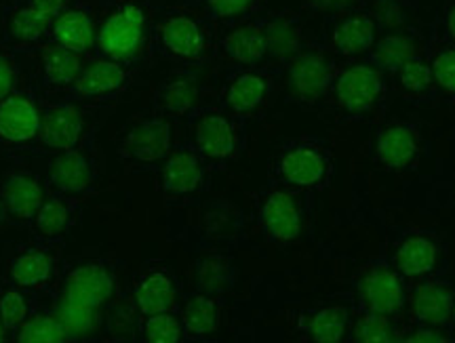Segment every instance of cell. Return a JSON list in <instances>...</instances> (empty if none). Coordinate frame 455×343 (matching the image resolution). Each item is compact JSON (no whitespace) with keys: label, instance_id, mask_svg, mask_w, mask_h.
I'll return each mask as SVG.
<instances>
[{"label":"cell","instance_id":"obj_23","mask_svg":"<svg viewBox=\"0 0 455 343\" xmlns=\"http://www.w3.org/2000/svg\"><path fill=\"white\" fill-rule=\"evenodd\" d=\"M221 51L235 60L236 64L253 66L268 55V43H266V21H253V24L236 28L221 40Z\"/></svg>","mask_w":455,"mask_h":343},{"label":"cell","instance_id":"obj_20","mask_svg":"<svg viewBox=\"0 0 455 343\" xmlns=\"http://www.w3.org/2000/svg\"><path fill=\"white\" fill-rule=\"evenodd\" d=\"M133 301L141 316L171 312L175 307V283L164 270H146L135 280Z\"/></svg>","mask_w":455,"mask_h":343},{"label":"cell","instance_id":"obj_46","mask_svg":"<svg viewBox=\"0 0 455 343\" xmlns=\"http://www.w3.org/2000/svg\"><path fill=\"white\" fill-rule=\"evenodd\" d=\"M409 341H445V337H441L439 333L430 329H418L415 333L409 337Z\"/></svg>","mask_w":455,"mask_h":343},{"label":"cell","instance_id":"obj_8","mask_svg":"<svg viewBox=\"0 0 455 343\" xmlns=\"http://www.w3.org/2000/svg\"><path fill=\"white\" fill-rule=\"evenodd\" d=\"M41 104L32 93L15 91L0 100V144L26 148L41 133Z\"/></svg>","mask_w":455,"mask_h":343},{"label":"cell","instance_id":"obj_7","mask_svg":"<svg viewBox=\"0 0 455 343\" xmlns=\"http://www.w3.org/2000/svg\"><path fill=\"white\" fill-rule=\"evenodd\" d=\"M41 133L38 146L47 152H66L84 140V118L76 101H49L41 106Z\"/></svg>","mask_w":455,"mask_h":343},{"label":"cell","instance_id":"obj_21","mask_svg":"<svg viewBox=\"0 0 455 343\" xmlns=\"http://www.w3.org/2000/svg\"><path fill=\"white\" fill-rule=\"evenodd\" d=\"M270 78L259 72H243L226 89V106L236 116H249L268 101Z\"/></svg>","mask_w":455,"mask_h":343},{"label":"cell","instance_id":"obj_17","mask_svg":"<svg viewBox=\"0 0 455 343\" xmlns=\"http://www.w3.org/2000/svg\"><path fill=\"white\" fill-rule=\"evenodd\" d=\"M361 299L367 312L392 316L405 306V289L401 278L386 266L373 267L361 283Z\"/></svg>","mask_w":455,"mask_h":343},{"label":"cell","instance_id":"obj_45","mask_svg":"<svg viewBox=\"0 0 455 343\" xmlns=\"http://www.w3.org/2000/svg\"><path fill=\"white\" fill-rule=\"evenodd\" d=\"M64 3L66 0H30V7L34 11H38V13L47 15L53 20L55 15L61 13V9H64Z\"/></svg>","mask_w":455,"mask_h":343},{"label":"cell","instance_id":"obj_44","mask_svg":"<svg viewBox=\"0 0 455 343\" xmlns=\"http://www.w3.org/2000/svg\"><path fill=\"white\" fill-rule=\"evenodd\" d=\"M17 91V68L13 60L0 53V100Z\"/></svg>","mask_w":455,"mask_h":343},{"label":"cell","instance_id":"obj_48","mask_svg":"<svg viewBox=\"0 0 455 343\" xmlns=\"http://www.w3.org/2000/svg\"><path fill=\"white\" fill-rule=\"evenodd\" d=\"M11 224H13V219H11L7 207H4V203L0 200V230H4V227L11 226Z\"/></svg>","mask_w":455,"mask_h":343},{"label":"cell","instance_id":"obj_27","mask_svg":"<svg viewBox=\"0 0 455 343\" xmlns=\"http://www.w3.org/2000/svg\"><path fill=\"white\" fill-rule=\"evenodd\" d=\"M453 295L441 284H424L418 289L413 299V314L419 323L430 324H445L453 314Z\"/></svg>","mask_w":455,"mask_h":343},{"label":"cell","instance_id":"obj_43","mask_svg":"<svg viewBox=\"0 0 455 343\" xmlns=\"http://www.w3.org/2000/svg\"><path fill=\"white\" fill-rule=\"evenodd\" d=\"M363 0H301L306 11L318 15H344L355 11Z\"/></svg>","mask_w":455,"mask_h":343},{"label":"cell","instance_id":"obj_40","mask_svg":"<svg viewBox=\"0 0 455 343\" xmlns=\"http://www.w3.org/2000/svg\"><path fill=\"white\" fill-rule=\"evenodd\" d=\"M396 72H398V80H401L403 89L411 91V93H422V91L428 89L432 83L430 66L418 55L411 57V60H407Z\"/></svg>","mask_w":455,"mask_h":343},{"label":"cell","instance_id":"obj_36","mask_svg":"<svg viewBox=\"0 0 455 343\" xmlns=\"http://www.w3.org/2000/svg\"><path fill=\"white\" fill-rule=\"evenodd\" d=\"M49 24L51 17L38 13V11H34L30 4H28V7L20 9L13 17H11L9 32L11 36L20 40V43H36V40H41L43 34L47 32Z\"/></svg>","mask_w":455,"mask_h":343},{"label":"cell","instance_id":"obj_42","mask_svg":"<svg viewBox=\"0 0 455 343\" xmlns=\"http://www.w3.org/2000/svg\"><path fill=\"white\" fill-rule=\"evenodd\" d=\"M432 78L449 93H455V49H443L432 60Z\"/></svg>","mask_w":455,"mask_h":343},{"label":"cell","instance_id":"obj_24","mask_svg":"<svg viewBox=\"0 0 455 343\" xmlns=\"http://www.w3.org/2000/svg\"><path fill=\"white\" fill-rule=\"evenodd\" d=\"M378 160L390 169L407 167L418 154V137L415 131L407 124H392L378 135L375 144Z\"/></svg>","mask_w":455,"mask_h":343},{"label":"cell","instance_id":"obj_28","mask_svg":"<svg viewBox=\"0 0 455 343\" xmlns=\"http://www.w3.org/2000/svg\"><path fill=\"white\" fill-rule=\"evenodd\" d=\"M418 55V43L411 34L392 32L371 47V66L378 70H398L407 60Z\"/></svg>","mask_w":455,"mask_h":343},{"label":"cell","instance_id":"obj_41","mask_svg":"<svg viewBox=\"0 0 455 343\" xmlns=\"http://www.w3.org/2000/svg\"><path fill=\"white\" fill-rule=\"evenodd\" d=\"M203 3L215 20H236L258 7L259 0H203Z\"/></svg>","mask_w":455,"mask_h":343},{"label":"cell","instance_id":"obj_1","mask_svg":"<svg viewBox=\"0 0 455 343\" xmlns=\"http://www.w3.org/2000/svg\"><path fill=\"white\" fill-rule=\"evenodd\" d=\"M116 289V270L106 257L70 267L57 283L53 312L64 323L72 341L84 339L98 329L104 307Z\"/></svg>","mask_w":455,"mask_h":343},{"label":"cell","instance_id":"obj_18","mask_svg":"<svg viewBox=\"0 0 455 343\" xmlns=\"http://www.w3.org/2000/svg\"><path fill=\"white\" fill-rule=\"evenodd\" d=\"M161 47L180 60H198L204 53V32L195 17L186 13L169 15L158 28Z\"/></svg>","mask_w":455,"mask_h":343},{"label":"cell","instance_id":"obj_30","mask_svg":"<svg viewBox=\"0 0 455 343\" xmlns=\"http://www.w3.org/2000/svg\"><path fill=\"white\" fill-rule=\"evenodd\" d=\"M181 324H184V333L192 337L212 335L213 331L220 327V306L213 295L198 293L188 299L184 307V316H181Z\"/></svg>","mask_w":455,"mask_h":343},{"label":"cell","instance_id":"obj_37","mask_svg":"<svg viewBox=\"0 0 455 343\" xmlns=\"http://www.w3.org/2000/svg\"><path fill=\"white\" fill-rule=\"evenodd\" d=\"M141 333L146 341L152 343H178L184 337V324L171 312L152 314V316H144Z\"/></svg>","mask_w":455,"mask_h":343},{"label":"cell","instance_id":"obj_5","mask_svg":"<svg viewBox=\"0 0 455 343\" xmlns=\"http://www.w3.org/2000/svg\"><path fill=\"white\" fill-rule=\"evenodd\" d=\"M171 123L167 116L156 114V116H146L124 133L118 154L123 160L135 164H155L161 163L171 154Z\"/></svg>","mask_w":455,"mask_h":343},{"label":"cell","instance_id":"obj_10","mask_svg":"<svg viewBox=\"0 0 455 343\" xmlns=\"http://www.w3.org/2000/svg\"><path fill=\"white\" fill-rule=\"evenodd\" d=\"M338 76V68L321 51H301L289 64V89L295 100L318 101L327 95Z\"/></svg>","mask_w":455,"mask_h":343},{"label":"cell","instance_id":"obj_31","mask_svg":"<svg viewBox=\"0 0 455 343\" xmlns=\"http://www.w3.org/2000/svg\"><path fill=\"white\" fill-rule=\"evenodd\" d=\"M236 270L228 257L209 255L196 266V287L201 293L221 295L235 287Z\"/></svg>","mask_w":455,"mask_h":343},{"label":"cell","instance_id":"obj_26","mask_svg":"<svg viewBox=\"0 0 455 343\" xmlns=\"http://www.w3.org/2000/svg\"><path fill=\"white\" fill-rule=\"evenodd\" d=\"M83 70L81 53L55 43L43 53V83L49 89H68Z\"/></svg>","mask_w":455,"mask_h":343},{"label":"cell","instance_id":"obj_9","mask_svg":"<svg viewBox=\"0 0 455 343\" xmlns=\"http://www.w3.org/2000/svg\"><path fill=\"white\" fill-rule=\"evenodd\" d=\"M131 74L118 61L100 60L84 66L70 87L72 101L76 104H106L129 87Z\"/></svg>","mask_w":455,"mask_h":343},{"label":"cell","instance_id":"obj_29","mask_svg":"<svg viewBox=\"0 0 455 343\" xmlns=\"http://www.w3.org/2000/svg\"><path fill=\"white\" fill-rule=\"evenodd\" d=\"M55 43L76 51V53H87L93 44V24L84 11H68L60 15L53 24Z\"/></svg>","mask_w":455,"mask_h":343},{"label":"cell","instance_id":"obj_49","mask_svg":"<svg viewBox=\"0 0 455 343\" xmlns=\"http://www.w3.org/2000/svg\"><path fill=\"white\" fill-rule=\"evenodd\" d=\"M9 339V333H7V329L3 327V323H0V341H7Z\"/></svg>","mask_w":455,"mask_h":343},{"label":"cell","instance_id":"obj_15","mask_svg":"<svg viewBox=\"0 0 455 343\" xmlns=\"http://www.w3.org/2000/svg\"><path fill=\"white\" fill-rule=\"evenodd\" d=\"M81 211V200L64 196V194L49 192L43 207L30 221V230L36 240L60 244L68 232L72 230Z\"/></svg>","mask_w":455,"mask_h":343},{"label":"cell","instance_id":"obj_4","mask_svg":"<svg viewBox=\"0 0 455 343\" xmlns=\"http://www.w3.org/2000/svg\"><path fill=\"white\" fill-rule=\"evenodd\" d=\"M55 247L44 240L15 247L7 264L9 283L28 295L47 291L57 276Z\"/></svg>","mask_w":455,"mask_h":343},{"label":"cell","instance_id":"obj_39","mask_svg":"<svg viewBox=\"0 0 455 343\" xmlns=\"http://www.w3.org/2000/svg\"><path fill=\"white\" fill-rule=\"evenodd\" d=\"M355 341H365V343L395 341V327L390 324L388 316L367 312L365 316L358 318L355 327Z\"/></svg>","mask_w":455,"mask_h":343},{"label":"cell","instance_id":"obj_6","mask_svg":"<svg viewBox=\"0 0 455 343\" xmlns=\"http://www.w3.org/2000/svg\"><path fill=\"white\" fill-rule=\"evenodd\" d=\"M49 196L44 177L36 171L17 167L4 173L0 179V200L7 207L13 224H28L43 207L44 198Z\"/></svg>","mask_w":455,"mask_h":343},{"label":"cell","instance_id":"obj_3","mask_svg":"<svg viewBox=\"0 0 455 343\" xmlns=\"http://www.w3.org/2000/svg\"><path fill=\"white\" fill-rule=\"evenodd\" d=\"M148 30L146 11L135 3H124L108 15L100 30V51L106 60L131 61L140 53Z\"/></svg>","mask_w":455,"mask_h":343},{"label":"cell","instance_id":"obj_38","mask_svg":"<svg viewBox=\"0 0 455 343\" xmlns=\"http://www.w3.org/2000/svg\"><path fill=\"white\" fill-rule=\"evenodd\" d=\"M367 11L373 15L378 28L398 30L407 24L409 15H411V4L405 0H371Z\"/></svg>","mask_w":455,"mask_h":343},{"label":"cell","instance_id":"obj_34","mask_svg":"<svg viewBox=\"0 0 455 343\" xmlns=\"http://www.w3.org/2000/svg\"><path fill=\"white\" fill-rule=\"evenodd\" d=\"M346 324H348V310L341 306H329L308 320V335L315 341L335 343L344 339Z\"/></svg>","mask_w":455,"mask_h":343},{"label":"cell","instance_id":"obj_50","mask_svg":"<svg viewBox=\"0 0 455 343\" xmlns=\"http://www.w3.org/2000/svg\"><path fill=\"white\" fill-rule=\"evenodd\" d=\"M451 316H453V320H455V306H453V314H451Z\"/></svg>","mask_w":455,"mask_h":343},{"label":"cell","instance_id":"obj_12","mask_svg":"<svg viewBox=\"0 0 455 343\" xmlns=\"http://www.w3.org/2000/svg\"><path fill=\"white\" fill-rule=\"evenodd\" d=\"M327 167L325 154L316 146L298 141L278 154L275 171L283 184L306 190V187H315L325 179Z\"/></svg>","mask_w":455,"mask_h":343},{"label":"cell","instance_id":"obj_47","mask_svg":"<svg viewBox=\"0 0 455 343\" xmlns=\"http://www.w3.org/2000/svg\"><path fill=\"white\" fill-rule=\"evenodd\" d=\"M445 30H447V36L455 43V0H453L451 7H449L447 13H445Z\"/></svg>","mask_w":455,"mask_h":343},{"label":"cell","instance_id":"obj_33","mask_svg":"<svg viewBox=\"0 0 455 343\" xmlns=\"http://www.w3.org/2000/svg\"><path fill=\"white\" fill-rule=\"evenodd\" d=\"M436 264V247L424 236H411L396 251V267L405 276H422Z\"/></svg>","mask_w":455,"mask_h":343},{"label":"cell","instance_id":"obj_16","mask_svg":"<svg viewBox=\"0 0 455 343\" xmlns=\"http://www.w3.org/2000/svg\"><path fill=\"white\" fill-rule=\"evenodd\" d=\"M203 156L195 146H184L169 154L161 171L163 192L169 196H190L203 186Z\"/></svg>","mask_w":455,"mask_h":343},{"label":"cell","instance_id":"obj_13","mask_svg":"<svg viewBox=\"0 0 455 343\" xmlns=\"http://www.w3.org/2000/svg\"><path fill=\"white\" fill-rule=\"evenodd\" d=\"M238 124L224 112H204L195 124V148L203 158L224 163L238 152Z\"/></svg>","mask_w":455,"mask_h":343},{"label":"cell","instance_id":"obj_2","mask_svg":"<svg viewBox=\"0 0 455 343\" xmlns=\"http://www.w3.org/2000/svg\"><path fill=\"white\" fill-rule=\"evenodd\" d=\"M100 179V164L95 148L89 140L66 152H55L44 171V184L49 192L70 198H84L95 190Z\"/></svg>","mask_w":455,"mask_h":343},{"label":"cell","instance_id":"obj_25","mask_svg":"<svg viewBox=\"0 0 455 343\" xmlns=\"http://www.w3.org/2000/svg\"><path fill=\"white\" fill-rule=\"evenodd\" d=\"M266 43L268 55L275 60H293L304 49V30L298 17L291 13H281L266 20Z\"/></svg>","mask_w":455,"mask_h":343},{"label":"cell","instance_id":"obj_11","mask_svg":"<svg viewBox=\"0 0 455 343\" xmlns=\"http://www.w3.org/2000/svg\"><path fill=\"white\" fill-rule=\"evenodd\" d=\"M333 93L338 104L350 114L371 110L384 93V78L371 64H356L338 72L333 80Z\"/></svg>","mask_w":455,"mask_h":343},{"label":"cell","instance_id":"obj_14","mask_svg":"<svg viewBox=\"0 0 455 343\" xmlns=\"http://www.w3.org/2000/svg\"><path fill=\"white\" fill-rule=\"evenodd\" d=\"M261 230L275 243H293L301 232V209L295 196L283 190H272L259 204Z\"/></svg>","mask_w":455,"mask_h":343},{"label":"cell","instance_id":"obj_19","mask_svg":"<svg viewBox=\"0 0 455 343\" xmlns=\"http://www.w3.org/2000/svg\"><path fill=\"white\" fill-rule=\"evenodd\" d=\"M378 36V24L369 11L355 9L333 28V49L344 57H356L369 53Z\"/></svg>","mask_w":455,"mask_h":343},{"label":"cell","instance_id":"obj_22","mask_svg":"<svg viewBox=\"0 0 455 343\" xmlns=\"http://www.w3.org/2000/svg\"><path fill=\"white\" fill-rule=\"evenodd\" d=\"M198 83L192 74H175L155 93V108L163 116H186L198 104Z\"/></svg>","mask_w":455,"mask_h":343},{"label":"cell","instance_id":"obj_32","mask_svg":"<svg viewBox=\"0 0 455 343\" xmlns=\"http://www.w3.org/2000/svg\"><path fill=\"white\" fill-rule=\"evenodd\" d=\"M13 339L21 343H64L72 341V337L53 312H38L28 316L13 333Z\"/></svg>","mask_w":455,"mask_h":343},{"label":"cell","instance_id":"obj_35","mask_svg":"<svg viewBox=\"0 0 455 343\" xmlns=\"http://www.w3.org/2000/svg\"><path fill=\"white\" fill-rule=\"evenodd\" d=\"M28 316H30L28 293L9 283V289H4L3 293H0V323L7 329L9 335H13L15 331L26 323Z\"/></svg>","mask_w":455,"mask_h":343}]
</instances>
